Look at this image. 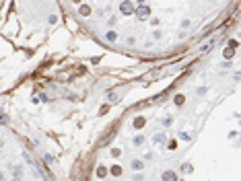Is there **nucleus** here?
Listing matches in <instances>:
<instances>
[{"label": "nucleus", "instance_id": "4468645a", "mask_svg": "<svg viewBox=\"0 0 241 181\" xmlns=\"http://www.w3.org/2000/svg\"><path fill=\"white\" fill-rule=\"evenodd\" d=\"M233 56V50H225V58H231Z\"/></svg>", "mask_w": 241, "mask_h": 181}, {"label": "nucleus", "instance_id": "0eeeda50", "mask_svg": "<svg viewBox=\"0 0 241 181\" xmlns=\"http://www.w3.org/2000/svg\"><path fill=\"white\" fill-rule=\"evenodd\" d=\"M142 167H144V163H142V161H132V169H136V171H140Z\"/></svg>", "mask_w": 241, "mask_h": 181}, {"label": "nucleus", "instance_id": "6e6552de", "mask_svg": "<svg viewBox=\"0 0 241 181\" xmlns=\"http://www.w3.org/2000/svg\"><path fill=\"white\" fill-rule=\"evenodd\" d=\"M181 171H184V173H192L194 169H192V165H190V163H186V165L181 167Z\"/></svg>", "mask_w": 241, "mask_h": 181}, {"label": "nucleus", "instance_id": "9b49d317", "mask_svg": "<svg viewBox=\"0 0 241 181\" xmlns=\"http://www.w3.org/2000/svg\"><path fill=\"white\" fill-rule=\"evenodd\" d=\"M111 175H116V177L122 175V169H120V167H111Z\"/></svg>", "mask_w": 241, "mask_h": 181}, {"label": "nucleus", "instance_id": "39448f33", "mask_svg": "<svg viewBox=\"0 0 241 181\" xmlns=\"http://www.w3.org/2000/svg\"><path fill=\"white\" fill-rule=\"evenodd\" d=\"M175 177H177V175H175L173 171H165V173H163V179H167V181H171V179H175Z\"/></svg>", "mask_w": 241, "mask_h": 181}, {"label": "nucleus", "instance_id": "9d476101", "mask_svg": "<svg viewBox=\"0 0 241 181\" xmlns=\"http://www.w3.org/2000/svg\"><path fill=\"white\" fill-rule=\"evenodd\" d=\"M142 142H144V136H136V138H134V144L136 146H140Z\"/></svg>", "mask_w": 241, "mask_h": 181}, {"label": "nucleus", "instance_id": "7ed1b4c3", "mask_svg": "<svg viewBox=\"0 0 241 181\" xmlns=\"http://www.w3.org/2000/svg\"><path fill=\"white\" fill-rule=\"evenodd\" d=\"M165 134H155V140H152V142H155V144H165Z\"/></svg>", "mask_w": 241, "mask_h": 181}, {"label": "nucleus", "instance_id": "f257e3e1", "mask_svg": "<svg viewBox=\"0 0 241 181\" xmlns=\"http://www.w3.org/2000/svg\"><path fill=\"white\" fill-rule=\"evenodd\" d=\"M134 10L136 8H134V4L130 2V0H124V2L120 4V12L122 15H134Z\"/></svg>", "mask_w": 241, "mask_h": 181}, {"label": "nucleus", "instance_id": "f8f14e48", "mask_svg": "<svg viewBox=\"0 0 241 181\" xmlns=\"http://www.w3.org/2000/svg\"><path fill=\"white\" fill-rule=\"evenodd\" d=\"M80 12H82V15H89V12H91V8H89V6H84V4H82V6H80Z\"/></svg>", "mask_w": 241, "mask_h": 181}, {"label": "nucleus", "instance_id": "20e7f679", "mask_svg": "<svg viewBox=\"0 0 241 181\" xmlns=\"http://www.w3.org/2000/svg\"><path fill=\"white\" fill-rule=\"evenodd\" d=\"M105 39H107V41H111V43H114V41L118 39V33H116V31H107V33H105Z\"/></svg>", "mask_w": 241, "mask_h": 181}, {"label": "nucleus", "instance_id": "1a4fd4ad", "mask_svg": "<svg viewBox=\"0 0 241 181\" xmlns=\"http://www.w3.org/2000/svg\"><path fill=\"white\" fill-rule=\"evenodd\" d=\"M97 175H99V177H105V175H107V169H105V167H99V169H97Z\"/></svg>", "mask_w": 241, "mask_h": 181}, {"label": "nucleus", "instance_id": "f03ea898", "mask_svg": "<svg viewBox=\"0 0 241 181\" xmlns=\"http://www.w3.org/2000/svg\"><path fill=\"white\" fill-rule=\"evenodd\" d=\"M134 12H136L140 19H146V17H150V8H148V6H144V4H142V6H138Z\"/></svg>", "mask_w": 241, "mask_h": 181}, {"label": "nucleus", "instance_id": "423d86ee", "mask_svg": "<svg viewBox=\"0 0 241 181\" xmlns=\"http://www.w3.org/2000/svg\"><path fill=\"white\" fill-rule=\"evenodd\" d=\"M144 124H146L144 117H136V120H134V126H136V128H144Z\"/></svg>", "mask_w": 241, "mask_h": 181}, {"label": "nucleus", "instance_id": "ddd939ff", "mask_svg": "<svg viewBox=\"0 0 241 181\" xmlns=\"http://www.w3.org/2000/svg\"><path fill=\"white\" fill-rule=\"evenodd\" d=\"M126 41H128V45H134V43H136V39H134V37H132V35H130V37H128V39H126Z\"/></svg>", "mask_w": 241, "mask_h": 181}]
</instances>
